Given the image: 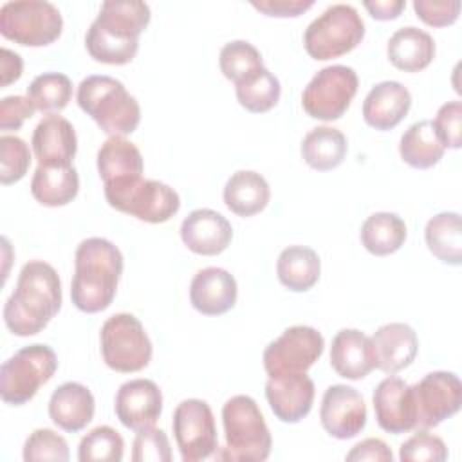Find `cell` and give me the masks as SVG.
<instances>
[{"label":"cell","instance_id":"cell-15","mask_svg":"<svg viewBox=\"0 0 462 462\" xmlns=\"http://www.w3.org/2000/svg\"><path fill=\"white\" fill-rule=\"evenodd\" d=\"M319 419L328 435L346 440L359 435L366 426V406L356 388L332 384L323 393Z\"/></svg>","mask_w":462,"mask_h":462},{"label":"cell","instance_id":"cell-25","mask_svg":"<svg viewBox=\"0 0 462 462\" xmlns=\"http://www.w3.org/2000/svg\"><path fill=\"white\" fill-rule=\"evenodd\" d=\"M96 402L92 392L81 383L60 384L49 399V417L63 431H81L94 417Z\"/></svg>","mask_w":462,"mask_h":462},{"label":"cell","instance_id":"cell-14","mask_svg":"<svg viewBox=\"0 0 462 462\" xmlns=\"http://www.w3.org/2000/svg\"><path fill=\"white\" fill-rule=\"evenodd\" d=\"M410 388L415 406V426L422 430L439 426L462 406V383L453 372H430Z\"/></svg>","mask_w":462,"mask_h":462},{"label":"cell","instance_id":"cell-30","mask_svg":"<svg viewBox=\"0 0 462 462\" xmlns=\"http://www.w3.org/2000/svg\"><path fill=\"white\" fill-rule=\"evenodd\" d=\"M319 256L307 245H289L276 260L278 280L292 292H305L312 289L319 280Z\"/></svg>","mask_w":462,"mask_h":462},{"label":"cell","instance_id":"cell-41","mask_svg":"<svg viewBox=\"0 0 462 462\" xmlns=\"http://www.w3.org/2000/svg\"><path fill=\"white\" fill-rule=\"evenodd\" d=\"M399 458L402 462H442L448 458V448L440 437L419 430L401 444Z\"/></svg>","mask_w":462,"mask_h":462},{"label":"cell","instance_id":"cell-46","mask_svg":"<svg viewBox=\"0 0 462 462\" xmlns=\"http://www.w3.org/2000/svg\"><path fill=\"white\" fill-rule=\"evenodd\" d=\"M251 5L267 16L294 18L314 5V0H253Z\"/></svg>","mask_w":462,"mask_h":462},{"label":"cell","instance_id":"cell-2","mask_svg":"<svg viewBox=\"0 0 462 462\" xmlns=\"http://www.w3.org/2000/svg\"><path fill=\"white\" fill-rule=\"evenodd\" d=\"M150 18V7L141 0L103 2L85 36L88 54L106 65L130 63L139 51V36Z\"/></svg>","mask_w":462,"mask_h":462},{"label":"cell","instance_id":"cell-31","mask_svg":"<svg viewBox=\"0 0 462 462\" xmlns=\"http://www.w3.org/2000/svg\"><path fill=\"white\" fill-rule=\"evenodd\" d=\"M444 144L435 130L433 121L422 119L413 123L399 143L401 159L417 170H428L435 166L444 155Z\"/></svg>","mask_w":462,"mask_h":462},{"label":"cell","instance_id":"cell-47","mask_svg":"<svg viewBox=\"0 0 462 462\" xmlns=\"http://www.w3.org/2000/svg\"><path fill=\"white\" fill-rule=\"evenodd\" d=\"M346 460L348 462H361V460L392 462L393 455L386 446V442H383L381 439H365L346 453Z\"/></svg>","mask_w":462,"mask_h":462},{"label":"cell","instance_id":"cell-20","mask_svg":"<svg viewBox=\"0 0 462 462\" xmlns=\"http://www.w3.org/2000/svg\"><path fill=\"white\" fill-rule=\"evenodd\" d=\"M31 144L40 166H72L78 152L72 123L58 114H47L36 125Z\"/></svg>","mask_w":462,"mask_h":462},{"label":"cell","instance_id":"cell-45","mask_svg":"<svg viewBox=\"0 0 462 462\" xmlns=\"http://www.w3.org/2000/svg\"><path fill=\"white\" fill-rule=\"evenodd\" d=\"M34 106L29 97L7 96L0 101V128L2 130H20L22 125L32 117Z\"/></svg>","mask_w":462,"mask_h":462},{"label":"cell","instance_id":"cell-16","mask_svg":"<svg viewBox=\"0 0 462 462\" xmlns=\"http://www.w3.org/2000/svg\"><path fill=\"white\" fill-rule=\"evenodd\" d=\"M114 408L125 428L141 431L159 420L162 413V393L150 379H130L119 386Z\"/></svg>","mask_w":462,"mask_h":462},{"label":"cell","instance_id":"cell-38","mask_svg":"<svg viewBox=\"0 0 462 462\" xmlns=\"http://www.w3.org/2000/svg\"><path fill=\"white\" fill-rule=\"evenodd\" d=\"M218 63L222 74L235 85L263 67L260 51L245 40H233L226 43L220 49Z\"/></svg>","mask_w":462,"mask_h":462},{"label":"cell","instance_id":"cell-6","mask_svg":"<svg viewBox=\"0 0 462 462\" xmlns=\"http://www.w3.org/2000/svg\"><path fill=\"white\" fill-rule=\"evenodd\" d=\"M365 38V22L348 4H334L314 18L303 34L307 54L318 61L354 51Z\"/></svg>","mask_w":462,"mask_h":462},{"label":"cell","instance_id":"cell-23","mask_svg":"<svg viewBox=\"0 0 462 462\" xmlns=\"http://www.w3.org/2000/svg\"><path fill=\"white\" fill-rule=\"evenodd\" d=\"M411 94L399 81H381L363 101V119L375 130L395 128L410 112Z\"/></svg>","mask_w":462,"mask_h":462},{"label":"cell","instance_id":"cell-26","mask_svg":"<svg viewBox=\"0 0 462 462\" xmlns=\"http://www.w3.org/2000/svg\"><path fill=\"white\" fill-rule=\"evenodd\" d=\"M144 162L139 148L121 135L108 137L97 152V171L103 186L143 177Z\"/></svg>","mask_w":462,"mask_h":462},{"label":"cell","instance_id":"cell-43","mask_svg":"<svg viewBox=\"0 0 462 462\" xmlns=\"http://www.w3.org/2000/svg\"><path fill=\"white\" fill-rule=\"evenodd\" d=\"M435 130L444 144V148H460L462 144V103L448 101L435 116Z\"/></svg>","mask_w":462,"mask_h":462},{"label":"cell","instance_id":"cell-28","mask_svg":"<svg viewBox=\"0 0 462 462\" xmlns=\"http://www.w3.org/2000/svg\"><path fill=\"white\" fill-rule=\"evenodd\" d=\"M222 195L229 211L238 217H253L269 204L271 188L258 171L240 170L227 179Z\"/></svg>","mask_w":462,"mask_h":462},{"label":"cell","instance_id":"cell-3","mask_svg":"<svg viewBox=\"0 0 462 462\" xmlns=\"http://www.w3.org/2000/svg\"><path fill=\"white\" fill-rule=\"evenodd\" d=\"M123 254L110 240L85 238L74 254V276L70 283L72 303L87 314L110 307L123 274Z\"/></svg>","mask_w":462,"mask_h":462},{"label":"cell","instance_id":"cell-49","mask_svg":"<svg viewBox=\"0 0 462 462\" xmlns=\"http://www.w3.org/2000/svg\"><path fill=\"white\" fill-rule=\"evenodd\" d=\"M363 5L372 18L386 22V20L397 18L404 11L406 2L404 0H374V2H363Z\"/></svg>","mask_w":462,"mask_h":462},{"label":"cell","instance_id":"cell-34","mask_svg":"<svg viewBox=\"0 0 462 462\" xmlns=\"http://www.w3.org/2000/svg\"><path fill=\"white\" fill-rule=\"evenodd\" d=\"M424 238L430 253L440 262L460 265L462 262V226L460 215L455 211H442L431 217L424 229Z\"/></svg>","mask_w":462,"mask_h":462},{"label":"cell","instance_id":"cell-39","mask_svg":"<svg viewBox=\"0 0 462 462\" xmlns=\"http://www.w3.org/2000/svg\"><path fill=\"white\" fill-rule=\"evenodd\" d=\"M0 155H2L0 182L4 186H9L22 180L31 166V152L27 143L16 135H2Z\"/></svg>","mask_w":462,"mask_h":462},{"label":"cell","instance_id":"cell-29","mask_svg":"<svg viewBox=\"0 0 462 462\" xmlns=\"http://www.w3.org/2000/svg\"><path fill=\"white\" fill-rule=\"evenodd\" d=\"M79 191V177L74 166H40L31 180L32 197L47 206H67Z\"/></svg>","mask_w":462,"mask_h":462},{"label":"cell","instance_id":"cell-5","mask_svg":"<svg viewBox=\"0 0 462 462\" xmlns=\"http://www.w3.org/2000/svg\"><path fill=\"white\" fill-rule=\"evenodd\" d=\"M226 433L224 458L238 462H262L271 455L273 439L265 419L249 395H235L222 406Z\"/></svg>","mask_w":462,"mask_h":462},{"label":"cell","instance_id":"cell-44","mask_svg":"<svg viewBox=\"0 0 462 462\" xmlns=\"http://www.w3.org/2000/svg\"><path fill=\"white\" fill-rule=\"evenodd\" d=\"M417 16L431 27H446L457 22L460 14L458 0H415Z\"/></svg>","mask_w":462,"mask_h":462},{"label":"cell","instance_id":"cell-1","mask_svg":"<svg viewBox=\"0 0 462 462\" xmlns=\"http://www.w3.org/2000/svg\"><path fill=\"white\" fill-rule=\"evenodd\" d=\"M61 309V282L56 269L43 260L27 262L16 280V289L4 305L9 332L20 337L42 332Z\"/></svg>","mask_w":462,"mask_h":462},{"label":"cell","instance_id":"cell-24","mask_svg":"<svg viewBox=\"0 0 462 462\" xmlns=\"http://www.w3.org/2000/svg\"><path fill=\"white\" fill-rule=\"evenodd\" d=\"M330 365L337 375L359 381L375 368L372 339L357 328H343L332 337Z\"/></svg>","mask_w":462,"mask_h":462},{"label":"cell","instance_id":"cell-37","mask_svg":"<svg viewBox=\"0 0 462 462\" xmlns=\"http://www.w3.org/2000/svg\"><path fill=\"white\" fill-rule=\"evenodd\" d=\"M125 455L123 437L110 426H96L79 442V462H119Z\"/></svg>","mask_w":462,"mask_h":462},{"label":"cell","instance_id":"cell-10","mask_svg":"<svg viewBox=\"0 0 462 462\" xmlns=\"http://www.w3.org/2000/svg\"><path fill=\"white\" fill-rule=\"evenodd\" d=\"M99 341L103 361L116 372H139L152 359V341L134 314L119 312L110 316L101 327Z\"/></svg>","mask_w":462,"mask_h":462},{"label":"cell","instance_id":"cell-12","mask_svg":"<svg viewBox=\"0 0 462 462\" xmlns=\"http://www.w3.org/2000/svg\"><path fill=\"white\" fill-rule=\"evenodd\" d=\"M171 428L184 462L209 458L218 448L213 411L202 399H184L179 402L173 411Z\"/></svg>","mask_w":462,"mask_h":462},{"label":"cell","instance_id":"cell-7","mask_svg":"<svg viewBox=\"0 0 462 462\" xmlns=\"http://www.w3.org/2000/svg\"><path fill=\"white\" fill-rule=\"evenodd\" d=\"M58 368L56 352L43 343H34L14 352L0 368V397L5 404L29 402L40 386L51 381Z\"/></svg>","mask_w":462,"mask_h":462},{"label":"cell","instance_id":"cell-40","mask_svg":"<svg viewBox=\"0 0 462 462\" xmlns=\"http://www.w3.org/2000/svg\"><path fill=\"white\" fill-rule=\"evenodd\" d=\"M22 455L25 462H38V460L67 462L70 457L67 440L49 428L34 430L27 437Z\"/></svg>","mask_w":462,"mask_h":462},{"label":"cell","instance_id":"cell-8","mask_svg":"<svg viewBox=\"0 0 462 462\" xmlns=\"http://www.w3.org/2000/svg\"><path fill=\"white\" fill-rule=\"evenodd\" d=\"M63 18L47 0H16L0 7V32L23 47H45L60 38Z\"/></svg>","mask_w":462,"mask_h":462},{"label":"cell","instance_id":"cell-19","mask_svg":"<svg viewBox=\"0 0 462 462\" xmlns=\"http://www.w3.org/2000/svg\"><path fill=\"white\" fill-rule=\"evenodd\" d=\"M180 240L195 254L215 256L233 240L229 220L215 209H193L180 224Z\"/></svg>","mask_w":462,"mask_h":462},{"label":"cell","instance_id":"cell-11","mask_svg":"<svg viewBox=\"0 0 462 462\" xmlns=\"http://www.w3.org/2000/svg\"><path fill=\"white\" fill-rule=\"evenodd\" d=\"M359 87L352 67L328 65L318 70L301 94L303 110L319 121H336L350 106Z\"/></svg>","mask_w":462,"mask_h":462},{"label":"cell","instance_id":"cell-22","mask_svg":"<svg viewBox=\"0 0 462 462\" xmlns=\"http://www.w3.org/2000/svg\"><path fill=\"white\" fill-rule=\"evenodd\" d=\"M370 339L375 368L390 375L410 366L419 350L417 332L408 323H386L379 327Z\"/></svg>","mask_w":462,"mask_h":462},{"label":"cell","instance_id":"cell-4","mask_svg":"<svg viewBox=\"0 0 462 462\" xmlns=\"http://www.w3.org/2000/svg\"><path fill=\"white\" fill-rule=\"evenodd\" d=\"M76 99L79 108L110 137H123L139 126L141 106L137 99L112 76H87L78 87Z\"/></svg>","mask_w":462,"mask_h":462},{"label":"cell","instance_id":"cell-35","mask_svg":"<svg viewBox=\"0 0 462 462\" xmlns=\"http://www.w3.org/2000/svg\"><path fill=\"white\" fill-rule=\"evenodd\" d=\"M238 103L254 114L269 112L280 101L282 87L278 78L265 67L258 69L251 76L244 78L235 85Z\"/></svg>","mask_w":462,"mask_h":462},{"label":"cell","instance_id":"cell-9","mask_svg":"<svg viewBox=\"0 0 462 462\" xmlns=\"http://www.w3.org/2000/svg\"><path fill=\"white\" fill-rule=\"evenodd\" d=\"M105 199L114 209L148 224L168 222L180 208L179 193L173 188L143 177L105 186Z\"/></svg>","mask_w":462,"mask_h":462},{"label":"cell","instance_id":"cell-48","mask_svg":"<svg viewBox=\"0 0 462 462\" xmlns=\"http://www.w3.org/2000/svg\"><path fill=\"white\" fill-rule=\"evenodd\" d=\"M23 69V61L20 54L9 51L7 47L0 49V85L7 87L9 83L20 79Z\"/></svg>","mask_w":462,"mask_h":462},{"label":"cell","instance_id":"cell-17","mask_svg":"<svg viewBox=\"0 0 462 462\" xmlns=\"http://www.w3.org/2000/svg\"><path fill=\"white\" fill-rule=\"evenodd\" d=\"M267 402L282 422H300L314 402V381L305 372L271 375L265 383Z\"/></svg>","mask_w":462,"mask_h":462},{"label":"cell","instance_id":"cell-33","mask_svg":"<svg viewBox=\"0 0 462 462\" xmlns=\"http://www.w3.org/2000/svg\"><path fill=\"white\" fill-rule=\"evenodd\" d=\"M408 229L404 220L390 211L370 215L361 226V244L375 256H388L399 251L406 240Z\"/></svg>","mask_w":462,"mask_h":462},{"label":"cell","instance_id":"cell-32","mask_svg":"<svg viewBox=\"0 0 462 462\" xmlns=\"http://www.w3.org/2000/svg\"><path fill=\"white\" fill-rule=\"evenodd\" d=\"M300 152L312 170L328 171L345 161L348 144L341 130L334 126H318L303 137Z\"/></svg>","mask_w":462,"mask_h":462},{"label":"cell","instance_id":"cell-42","mask_svg":"<svg viewBox=\"0 0 462 462\" xmlns=\"http://www.w3.org/2000/svg\"><path fill=\"white\" fill-rule=\"evenodd\" d=\"M134 462H170L171 448L166 433L159 428H146L137 431L132 444Z\"/></svg>","mask_w":462,"mask_h":462},{"label":"cell","instance_id":"cell-21","mask_svg":"<svg viewBox=\"0 0 462 462\" xmlns=\"http://www.w3.org/2000/svg\"><path fill=\"white\" fill-rule=\"evenodd\" d=\"M236 280L220 267L200 269L189 283V301L204 316H220L236 303Z\"/></svg>","mask_w":462,"mask_h":462},{"label":"cell","instance_id":"cell-27","mask_svg":"<svg viewBox=\"0 0 462 462\" xmlns=\"http://www.w3.org/2000/svg\"><path fill=\"white\" fill-rule=\"evenodd\" d=\"M390 63L404 72H419L435 58V40L430 32L406 25L397 29L386 45Z\"/></svg>","mask_w":462,"mask_h":462},{"label":"cell","instance_id":"cell-36","mask_svg":"<svg viewBox=\"0 0 462 462\" xmlns=\"http://www.w3.org/2000/svg\"><path fill=\"white\" fill-rule=\"evenodd\" d=\"M27 97L40 112H60L72 97V81L61 72H43L27 87Z\"/></svg>","mask_w":462,"mask_h":462},{"label":"cell","instance_id":"cell-18","mask_svg":"<svg viewBox=\"0 0 462 462\" xmlns=\"http://www.w3.org/2000/svg\"><path fill=\"white\" fill-rule=\"evenodd\" d=\"M375 420L381 430L392 435H401L415 428V406L411 388L393 374L384 377L372 395Z\"/></svg>","mask_w":462,"mask_h":462},{"label":"cell","instance_id":"cell-13","mask_svg":"<svg viewBox=\"0 0 462 462\" xmlns=\"http://www.w3.org/2000/svg\"><path fill=\"white\" fill-rule=\"evenodd\" d=\"M325 339L314 327L294 325L282 332L263 350V368L267 375L307 372L323 354Z\"/></svg>","mask_w":462,"mask_h":462}]
</instances>
